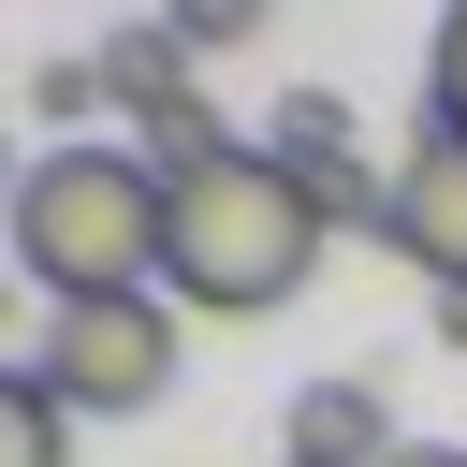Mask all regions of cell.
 <instances>
[{
  "label": "cell",
  "instance_id": "1",
  "mask_svg": "<svg viewBox=\"0 0 467 467\" xmlns=\"http://www.w3.org/2000/svg\"><path fill=\"white\" fill-rule=\"evenodd\" d=\"M161 234H175V175L146 146H29V175H15V263H29L44 306L161 292Z\"/></svg>",
  "mask_w": 467,
  "mask_h": 467
},
{
  "label": "cell",
  "instance_id": "2",
  "mask_svg": "<svg viewBox=\"0 0 467 467\" xmlns=\"http://www.w3.org/2000/svg\"><path fill=\"white\" fill-rule=\"evenodd\" d=\"M321 204H306V175L277 161V146H234V161H204V175H175V234H161V292L175 306H204V321H263V306H292L306 277H321Z\"/></svg>",
  "mask_w": 467,
  "mask_h": 467
},
{
  "label": "cell",
  "instance_id": "3",
  "mask_svg": "<svg viewBox=\"0 0 467 467\" xmlns=\"http://www.w3.org/2000/svg\"><path fill=\"white\" fill-rule=\"evenodd\" d=\"M73 423H117V409H161L175 379V292H117V306H44V336L15 350Z\"/></svg>",
  "mask_w": 467,
  "mask_h": 467
},
{
  "label": "cell",
  "instance_id": "4",
  "mask_svg": "<svg viewBox=\"0 0 467 467\" xmlns=\"http://www.w3.org/2000/svg\"><path fill=\"white\" fill-rule=\"evenodd\" d=\"M379 248H409L438 292H467V131H409V161H394V219H379Z\"/></svg>",
  "mask_w": 467,
  "mask_h": 467
},
{
  "label": "cell",
  "instance_id": "5",
  "mask_svg": "<svg viewBox=\"0 0 467 467\" xmlns=\"http://www.w3.org/2000/svg\"><path fill=\"white\" fill-rule=\"evenodd\" d=\"M263 146L306 175V204H321V219H365V234L394 219V175H365V131H350V102H336V88H292Z\"/></svg>",
  "mask_w": 467,
  "mask_h": 467
},
{
  "label": "cell",
  "instance_id": "6",
  "mask_svg": "<svg viewBox=\"0 0 467 467\" xmlns=\"http://www.w3.org/2000/svg\"><path fill=\"white\" fill-rule=\"evenodd\" d=\"M409 438H394V394L379 379H306L292 394V423H277V467H394Z\"/></svg>",
  "mask_w": 467,
  "mask_h": 467
},
{
  "label": "cell",
  "instance_id": "7",
  "mask_svg": "<svg viewBox=\"0 0 467 467\" xmlns=\"http://www.w3.org/2000/svg\"><path fill=\"white\" fill-rule=\"evenodd\" d=\"M102 88H117V117L146 131L161 102H190V44H175V29L146 15V29H117V44H102Z\"/></svg>",
  "mask_w": 467,
  "mask_h": 467
},
{
  "label": "cell",
  "instance_id": "8",
  "mask_svg": "<svg viewBox=\"0 0 467 467\" xmlns=\"http://www.w3.org/2000/svg\"><path fill=\"white\" fill-rule=\"evenodd\" d=\"M0 467H73V409H58L29 365L0 379Z\"/></svg>",
  "mask_w": 467,
  "mask_h": 467
},
{
  "label": "cell",
  "instance_id": "9",
  "mask_svg": "<svg viewBox=\"0 0 467 467\" xmlns=\"http://www.w3.org/2000/svg\"><path fill=\"white\" fill-rule=\"evenodd\" d=\"M102 102H117V88H102V58H44V73H29V131H44V146H88V117H102Z\"/></svg>",
  "mask_w": 467,
  "mask_h": 467
},
{
  "label": "cell",
  "instance_id": "10",
  "mask_svg": "<svg viewBox=\"0 0 467 467\" xmlns=\"http://www.w3.org/2000/svg\"><path fill=\"white\" fill-rule=\"evenodd\" d=\"M161 29L204 58V44H248V29H263V0H161Z\"/></svg>",
  "mask_w": 467,
  "mask_h": 467
},
{
  "label": "cell",
  "instance_id": "11",
  "mask_svg": "<svg viewBox=\"0 0 467 467\" xmlns=\"http://www.w3.org/2000/svg\"><path fill=\"white\" fill-rule=\"evenodd\" d=\"M423 102H438V131H467V0L438 15V58H423Z\"/></svg>",
  "mask_w": 467,
  "mask_h": 467
},
{
  "label": "cell",
  "instance_id": "12",
  "mask_svg": "<svg viewBox=\"0 0 467 467\" xmlns=\"http://www.w3.org/2000/svg\"><path fill=\"white\" fill-rule=\"evenodd\" d=\"M394 467H467V438H409V452H394Z\"/></svg>",
  "mask_w": 467,
  "mask_h": 467
},
{
  "label": "cell",
  "instance_id": "13",
  "mask_svg": "<svg viewBox=\"0 0 467 467\" xmlns=\"http://www.w3.org/2000/svg\"><path fill=\"white\" fill-rule=\"evenodd\" d=\"M438 350H467V292H438Z\"/></svg>",
  "mask_w": 467,
  "mask_h": 467
}]
</instances>
